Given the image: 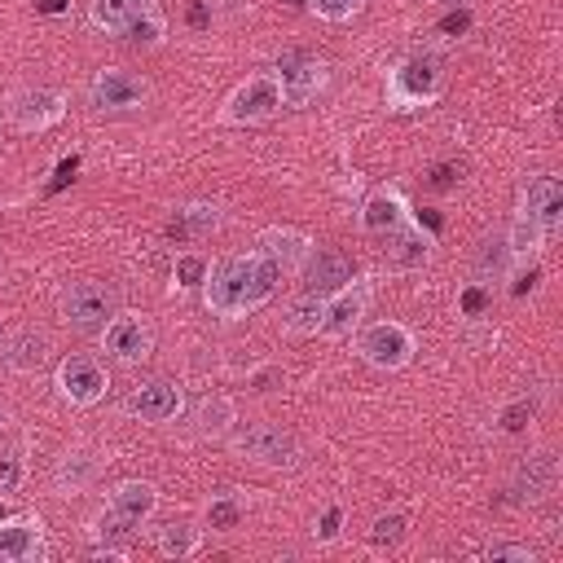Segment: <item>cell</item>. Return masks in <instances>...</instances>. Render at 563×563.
Segmentation results:
<instances>
[{"mask_svg": "<svg viewBox=\"0 0 563 563\" xmlns=\"http://www.w3.org/2000/svg\"><path fill=\"white\" fill-rule=\"evenodd\" d=\"M277 282H282L277 264L264 260L260 251H246V255H224V260H216V264L207 268V277H202L198 290H202L207 312L233 321V317H246V312L264 308V303L273 299Z\"/></svg>", "mask_w": 563, "mask_h": 563, "instance_id": "obj_1", "label": "cell"}, {"mask_svg": "<svg viewBox=\"0 0 563 563\" xmlns=\"http://www.w3.org/2000/svg\"><path fill=\"white\" fill-rule=\"evenodd\" d=\"M444 92V70L435 57H400L391 70H387V106L391 110H418V106H431L435 97Z\"/></svg>", "mask_w": 563, "mask_h": 563, "instance_id": "obj_2", "label": "cell"}, {"mask_svg": "<svg viewBox=\"0 0 563 563\" xmlns=\"http://www.w3.org/2000/svg\"><path fill=\"white\" fill-rule=\"evenodd\" d=\"M277 110H286L282 84H277L273 70H264V75L242 79V84L224 97V106L216 110V119H220L224 128H251V123H268Z\"/></svg>", "mask_w": 563, "mask_h": 563, "instance_id": "obj_3", "label": "cell"}, {"mask_svg": "<svg viewBox=\"0 0 563 563\" xmlns=\"http://www.w3.org/2000/svg\"><path fill=\"white\" fill-rule=\"evenodd\" d=\"M233 453L255 462V466H273V471H290L299 466V440L286 431V427H273V422H251L242 431H233Z\"/></svg>", "mask_w": 563, "mask_h": 563, "instance_id": "obj_4", "label": "cell"}, {"mask_svg": "<svg viewBox=\"0 0 563 563\" xmlns=\"http://www.w3.org/2000/svg\"><path fill=\"white\" fill-rule=\"evenodd\" d=\"M57 312L75 330H106V321L119 312V290L106 282H70L57 299Z\"/></svg>", "mask_w": 563, "mask_h": 563, "instance_id": "obj_5", "label": "cell"}, {"mask_svg": "<svg viewBox=\"0 0 563 563\" xmlns=\"http://www.w3.org/2000/svg\"><path fill=\"white\" fill-rule=\"evenodd\" d=\"M356 352H361L365 365L391 374V369H405V365L413 361L418 339H413V330L400 325V321H374V325H365V330L356 334Z\"/></svg>", "mask_w": 563, "mask_h": 563, "instance_id": "obj_6", "label": "cell"}, {"mask_svg": "<svg viewBox=\"0 0 563 563\" xmlns=\"http://www.w3.org/2000/svg\"><path fill=\"white\" fill-rule=\"evenodd\" d=\"M88 101L92 110H106V114H128V110H141L150 101V84L123 66H101L92 79H88Z\"/></svg>", "mask_w": 563, "mask_h": 563, "instance_id": "obj_7", "label": "cell"}, {"mask_svg": "<svg viewBox=\"0 0 563 563\" xmlns=\"http://www.w3.org/2000/svg\"><path fill=\"white\" fill-rule=\"evenodd\" d=\"M101 352L119 365H141L154 352V325L145 321V312L119 308L101 330Z\"/></svg>", "mask_w": 563, "mask_h": 563, "instance_id": "obj_8", "label": "cell"}, {"mask_svg": "<svg viewBox=\"0 0 563 563\" xmlns=\"http://www.w3.org/2000/svg\"><path fill=\"white\" fill-rule=\"evenodd\" d=\"M53 387H57V396L66 405L88 409L110 391V374H106V365L97 356H62L57 374H53Z\"/></svg>", "mask_w": 563, "mask_h": 563, "instance_id": "obj_9", "label": "cell"}, {"mask_svg": "<svg viewBox=\"0 0 563 563\" xmlns=\"http://www.w3.org/2000/svg\"><path fill=\"white\" fill-rule=\"evenodd\" d=\"M62 119H66V92H57V88L35 84V88H18L9 97V123L18 132H48Z\"/></svg>", "mask_w": 563, "mask_h": 563, "instance_id": "obj_10", "label": "cell"}, {"mask_svg": "<svg viewBox=\"0 0 563 563\" xmlns=\"http://www.w3.org/2000/svg\"><path fill=\"white\" fill-rule=\"evenodd\" d=\"M515 220H523V224L541 229L545 238H554L559 224H563V185L554 176H528V185L519 194V216Z\"/></svg>", "mask_w": 563, "mask_h": 563, "instance_id": "obj_11", "label": "cell"}, {"mask_svg": "<svg viewBox=\"0 0 563 563\" xmlns=\"http://www.w3.org/2000/svg\"><path fill=\"white\" fill-rule=\"evenodd\" d=\"M48 554L44 519L35 510L0 519V563H40Z\"/></svg>", "mask_w": 563, "mask_h": 563, "instance_id": "obj_12", "label": "cell"}, {"mask_svg": "<svg viewBox=\"0 0 563 563\" xmlns=\"http://www.w3.org/2000/svg\"><path fill=\"white\" fill-rule=\"evenodd\" d=\"M277 84H282V101L286 106H308V101H317L321 97V88H325V66L317 62V57H308V53H286L282 62H277Z\"/></svg>", "mask_w": 563, "mask_h": 563, "instance_id": "obj_13", "label": "cell"}, {"mask_svg": "<svg viewBox=\"0 0 563 563\" xmlns=\"http://www.w3.org/2000/svg\"><path fill=\"white\" fill-rule=\"evenodd\" d=\"M554 488H559V457H554V453H528V457L515 466L506 493H510L515 506H537V501H545Z\"/></svg>", "mask_w": 563, "mask_h": 563, "instance_id": "obj_14", "label": "cell"}, {"mask_svg": "<svg viewBox=\"0 0 563 563\" xmlns=\"http://www.w3.org/2000/svg\"><path fill=\"white\" fill-rule=\"evenodd\" d=\"M361 233H374V238H391L396 229H405L409 220H413V207H409V198L396 189V185H383V189H374L365 202H361Z\"/></svg>", "mask_w": 563, "mask_h": 563, "instance_id": "obj_15", "label": "cell"}, {"mask_svg": "<svg viewBox=\"0 0 563 563\" xmlns=\"http://www.w3.org/2000/svg\"><path fill=\"white\" fill-rule=\"evenodd\" d=\"M295 277L303 282V290H308V295L330 299L334 290H343V286L352 282V264H347V255H343V251H334V246H312Z\"/></svg>", "mask_w": 563, "mask_h": 563, "instance_id": "obj_16", "label": "cell"}, {"mask_svg": "<svg viewBox=\"0 0 563 563\" xmlns=\"http://www.w3.org/2000/svg\"><path fill=\"white\" fill-rule=\"evenodd\" d=\"M123 409H128L136 422H172V418L185 409V396H180V387L167 383V378H145V383H136V387L128 391Z\"/></svg>", "mask_w": 563, "mask_h": 563, "instance_id": "obj_17", "label": "cell"}, {"mask_svg": "<svg viewBox=\"0 0 563 563\" xmlns=\"http://www.w3.org/2000/svg\"><path fill=\"white\" fill-rule=\"evenodd\" d=\"M365 308H369V282H365V277H352L343 290H334V295L325 299V312H321V334H330V339L352 334V330L361 325Z\"/></svg>", "mask_w": 563, "mask_h": 563, "instance_id": "obj_18", "label": "cell"}, {"mask_svg": "<svg viewBox=\"0 0 563 563\" xmlns=\"http://www.w3.org/2000/svg\"><path fill=\"white\" fill-rule=\"evenodd\" d=\"M106 510L119 515L123 523L141 528V523H150L154 510H158V488H154L150 479H119V484L106 493Z\"/></svg>", "mask_w": 563, "mask_h": 563, "instance_id": "obj_19", "label": "cell"}, {"mask_svg": "<svg viewBox=\"0 0 563 563\" xmlns=\"http://www.w3.org/2000/svg\"><path fill=\"white\" fill-rule=\"evenodd\" d=\"M255 251H260L264 260H273L277 273H299V264H303L308 251H312V238L299 233V229H264L260 242H255Z\"/></svg>", "mask_w": 563, "mask_h": 563, "instance_id": "obj_20", "label": "cell"}, {"mask_svg": "<svg viewBox=\"0 0 563 563\" xmlns=\"http://www.w3.org/2000/svg\"><path fill=\"white\" fill-rule=\"evenodd\" d=\"M97 471H101V457H97L92 449H70V453L57 462V471H53V488H57L62 497H75V493H84V488L97 479Z\"/></svg>", "mask_w": 563, "mask_h": 563, "instance_id": "obj_21", "label": "cell"}, {"mask_svg": "<svg viewBox=\"0 0 563 563\" xmlns=\"http://www.w3.org/2000/svg\"><path fill=\"white\" fill-rule=\"evenodd\" d=\"M145 4L154 0H88V26L101 35H123Z\"/></svg>", "mask_w": 563, "mask_h": 563, "instance_id": "obj_22", "label": "cell"}, {"mask_svg": "<svg viewBox=\"0 0 563 563\" xmlns=\"http://www.w3.org/2000/svg\"><path fill=\"white\" fill-rule=\"evenodd\" d=\"M132 523H123L119 515H110L106 506H101V515H92L88 519V537L97 541V550L106 554V559H119V554H128V541H132Z\"/></svg>", "mask_w": 563, "mask_h": 563, "instance_id": "obj_23", "label": "cell"}, {"mask_svg": "<svg viewBox=\"0 0 563 563\" xmlns=\"http://www.w3.org/2000/svg\"><path fill=\"white\" fill-rule=\"evenodd\" d=\"M321 312H325V299L299 290V295L282 308V325H286L290 334H321Z\"/></svg>", "mask_w": 563, "mask_h": 563, "instance_id": "obj_24", "label": "cell"}, {"mask_svg": "<svg viewBox=\"0 0 563 563\" xmlns=\"http://www.w3.org/2000/svg\"><path fill=\"white\" fill-rule=\"evenodd\" d=\"M198 545H202V532L194 523H167L154 537V550L163 559H189V554H198Z\"/></svg>", "mask_w": 563, "mask_h": 563, "instance_id": "obj_25", "label": "cell"}, {"mask_svg": "<svg viewBox=\"0 0 563 563\" xmlns=\"http://www.w3.org/2000/svg\"><path fill=\"white\" fill-rule=\"evenodd\" d=\"M216 224H220V207H216V202H185V207H176V216H172V229L185 233V238H202V233H211Z\"/></svg>", "mask_w": 563, "mask_h": 563, "instance_id": "obj_26", "label": "cell"}, {"mask_svg": "<svg viewBox=\"0 0 563 563\" xmlns=\"http://www.w3.org/2000/svg\"><path fill=\"white\" fill-rule=\"evenodd\" d=\"M194 422H198V431H202V435H229V427L238 422L233 400H229V396H202V405H198Z\"/></svg>", "mask_w": 563, "mask_h": 563, "instance_id": "obj_27", "label": "cell"}, {"mask_svg": "<svg viewBox=\"0 0 563 563\" xmlns=\"http://www.w3.org/2000/svg\"><path fill=\"white\" fill-rule=\"evenodd\" d=\"M207 268H211V260H207L202 251H180V255L172 260V286H176V290H198L202 277H207Z\"/></svg>", "mask_w": 563, "mask_h": 563, "instance_id": "obj_28", "label": "cell"}, {"mask_svg": "<svg viewBox=\"0 0 563 563\" xmlns=\"http://www.w3.org/2000/svg\"><path fill=\"white\" fill-rule=\"evenodd\" d=\"M4 347H9V352H4V361H9L13 369H35V365L44 361V334L18 330V334H13Z\"/></svg>", "mask_w": 563, "mask_h": 563, "instance_id": "obj_29", "label": "cell"}, {"mask_svg": "<svg viewBox=\"0 0 563 563\" xmlns=\"http://www.w3.org/2000/svg\"><path fill=\"white\" fill-rule=\"evenodd\" d=\"M242 515H246V506H242L233 493H216V497L207 501V523H211L216 532H233V528L242 523Z\"/></svg>", "mask_w": 563, "mask_h": 563, "instance_id": "obj_30", "label": "cell"}, {"mask_svg": "<svg viewBox=\"0 0 563 563\" xmlns=\"http://www.w3.org/2000/svg\"><path fill=\"white\" fill-rule=\"evenodd\" d=\"M405 528H409V519H405L400 510L374 515V523H369V545H396V541L405 537Z\"/></svg>", "mask_w": 563, "mask_h": 563, "instance_id": "obj_31", "label": "cell"}, {"mask_svg": "<svg viewBox=\"0 0 563 563\" xmlns=\"http://www.w3.org/2000/svg\"><path fill=\"white\" fill-rule=\"evenodd\" d=\"M308 9H312V18L343 26V22H352L365 9V0H308Z\"/></svg>", "mask_w": 563, "mask_h": 563, "instance_id": "obj_32", "label": "cell"}, {"mask_svg": "<svg viewBox=\"0 0 563 563\" xmlns=\"http://www.w3.org/2000/svg\"><path fill=\"white\" fill-rule=\"evenodd\" d=\"M22 475H26V462H22V453H18V449L0 453V497L18 493V488H22Z\"/></svg>", "mask_w": 563, "mask_h": 563, "instance_id": "obj_33", "label": "cell"}, {"mask_svg": "<svg viewBox=\"0 0 563 563\" xmlns=\"http://www.w3.org/2000/svg\"><path fill=\"white\" fill-rule=\"evenodd\" d=\"M537 418V405L528 400V396H519V400H510L501 413H497V422H501V431H523L528 422Z\"/></svg>", "mask_w": 563, "mask_h": 563, "instance_id": "obj_34", "label": "cell"}, {"mask_svg": "<svg viewBox=\"0 0 563 563\" xmlns=\"http://www.w3.org/2000/svg\"><path fill=\"white\" fill-rule=\"evenodd\" d=\"M488 303H493V295H488V286H479V282H471V286L457 295V312H462V317H484Z\"/></svg>", "mask_w": 563, "mask_h": 563, "instance_id": "obj_35", "label": "cell"}, {"mask_svg": "<svg viewBox=\"0 0 563 563\" xmlns=\"http://www.w3.org/2000/svg\"><path fill=\"white\" fill-rule=\"evenodd\" d=\"M339 532H343V506L334 501V506H325V515H321V523L312 528V541H317V545H330V541H334Z\"/></svg>", "mask_w": 563, "mask_h": 563, "instance_id": "obj_36", "label": "cell"}, {"mask_svg": "<svg viewBox=\"0 0 563 563\" xmlns=\"http://www.w3.org/2000/svg\"><path fill=\"white\" fill-rule=\"evenodd\" d=\"M484 559H488V563H537V554H532L528 545H510V541L488 545V550H484Z\"/></svg>", "mask_w": 563, "mask_h": 563, "instance_id": "obj_37", "label": "cell"}, {"mask_svg": "<svg viewBox=\"0 0 563 563\" xmlns=\"http://www.w3.org/2000/svg\"><path fill=\"white\" fill-rule=\"evenodd\" d=\"M75 172H79V154H70V158H62V163H57V172H53V180H48V194H57V189H66V185L75 180Z\"/></svg>", "mask_w": 563, "mask_h": 563, "instance_id": "obj_38", "label": "cell"}, {"mask_svg": "<svg viewBox=\"0 0 563 563\" xmlns=\"http://www.w3.org/2000/svg\"><path fill=\"white\" fill-rule=\"evenodd\" d=\"M466 26H471V9H449V13L440 18V31H444V35H462Z\"/></svg>", "mask_w": 563, "mask_h": 563, "instance_id": "obj_39", "label": "cell"}, {"mask_svg": "<svg viewBox=\"0 0 563 563\" xmlns=\"http://www.w3.org/2000/svg\"><path fill=\"white\" fill-rule=\"evenodd\" d=\"M537 277H541V268H537V264L519 268V273H515V282H510V295H523V290H532V286H537Z\"/></svg>", "mask_w": 563, "mask_h": 563, "instance_id": "obj_40", "label": "cell"}, {"mask_svg": "<svg viewBox=\"0 0 563 563\" xmlns=\"http://www.w3.org/2000/svg\"><path fill=\"white\" fill-rule=\"evenodd\" d=\"M185 22H189V26H194V31H202V26H207V22H211V9H207V4H202V0H194V4H189V13H185Z\"/></svg>", "mask_w": 563, "mask_h": 563, "instance_id": "obj_41", "label": "cell"}, {"mask_svg": "<svg viewBox=\"0 0 563 563\" xmlns=\"http://www.w3.org/2000/svg\"><path fill=\"white\" fill-rule=\"evenodd\" d=\"M70 9V0H35V13H62Z\"/></svg>", "mask_w": 563, "mask_h": 563, "instance_id": "obj_42", "label": "cell"}, {"mask_svg": "<svg viewBox=\"0 0 563 563\" xmlns=\"http://www.w3.org/2000/svg\"><path fill=\"white\" fill-rule=\"evenodd\" d=\"M453 172H457V167H449V163H444V167H435L431 185H453Z\"/></svg>", "mask_w": 563, "mask_h": 563, "instance_id": "obj_43", "label": "cell"}, {"mask_svg": "<svg viewBox=\"0 0 563 563\" xmlns=\"http://www.w3.org/2000/svg\"><path fill=\"white\" fill-rule=\"evenodd\" d=\"M435 4H457V0H435Z\"/></svg>", "mask_w": 563, "mask_h": 563, "instance_id": "obj_44", "label": "cell"}, {"mask_svg": "<svg viewBox=\"0 0 563 563\" xmlns=\"http://www.w3.org/2000/svg\"><path fill=\"white\" fill-rule=\"evenodd\" d=\"M0 519H4V506H0Z\"/></svg>", "mask_w": 563, "mask_h": 563, "instance_id": "obj_45", "label": "cell"}]
</instances>
